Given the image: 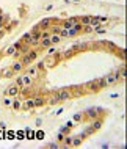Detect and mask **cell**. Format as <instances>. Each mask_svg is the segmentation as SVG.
I'll return each mask as SVG.
<instances>
[{
    "instance_id": "1",
    "label": "cell",
    "mask_w": 127,
    "mask_h": 149,
    "mask_svg": "<svg viewBox=\"0 0 127 149\" xmlns=\"http://www.w3.org/2000/svg\"><path fill=\"white\" fill-rule=\"evenodd\" d=\"M57 94H58L60 102H65V100H68V99H71L74 96V93H71L69 90H61V91H57Z\"/></svg>"
},
{
    "instance_id": "2",
    "label": "cell",
    "mask_w": 127,
    "mask_h": 149,
    "mask_svg": "<svg viewBox=\"0 0 127 149\" xmlns=\"http://www.w3.org/2000/svg\"><path fill=\"white\" fill-rule=\"evenodd\" d=\"M85 88H88V91H89V93H97L99 90H101V85H99L97 80L94 79V80H91V82H88L86 85H85Z\"/></svg>"
},
{
    "instance_id": "3",
    "label": "cell",
    "mask_w": 127,
    "mask_h": 149,
    "mask_svg": "<svg viewBox=\"0 0 127 149\" xmlns=\"http://www.w3.org/2000/svg\"><path fill=\"white\" fill-rule=\"evenodd\" d=\"M50 25H52V19H50V17H46V19H42L41 22H38L39 30H49Z\"/></svg>"
},
{
    "instance_id": "4",
    "label": "cell",
    "mask_w": 127,
    "mask_h": 149,
    "mask_svg": "<svg viewBox=\"0 0 127 149\" xmlns=\"http://www.w3.org/2000/svg\"><path fill=\"white\" fill-rule=\"evenodd\" d=\"M118 82H119V76H118V72H115L113 76H107L105 77V83H107V85H116Z\"/></svg>"
},
{
    "instance_id": "5",
    "label": "cell",
    "mask_w": 127,
    "mask_h": 149,
    "mask_svg": "<svg viewBox=\"0 0 127 149\" xmlns=\"http://www.w3.org/2000/svg\"><path fill=\"white\" fill-rule=\"evenodd\" d=\"M85 113H86V116H88L89 119H96V118H99V113H97V110H96V108H88Z\"/></svg>"
},
{
    "instance_id": "6",
    "label": "cell",
    "mask_w": 127,
    "mask_h": 149,
    "mask_svg": "<svg viewBox=\"0 0 127 149\" xmlns=\"http://www.w3.org/2000/svg\"><path fill=\"white\" fill-rule=\"evenodd\" d=\"M58 60H60V55H55V53H53V55H52V58H49L44 64H46V66H55V63H57Z\"/></svg>"
},
{
    "instance_id": "7",
    "label": "cell",
    "mask_w": 127,
    "mask_h": 149,
    "mask_svg": "<svg viewBox=\"0 0 127 149\" xmlns=\"http://www.w3.org/2000/svg\"><path fill=\"white\" fill-rule=\"evenodd\" d=\"M33 104H35V107H42L44 104H46V99H44L42 96H36L33 99Z\"/></svg>"
},
{
    "instance_id": "8",
    "label": "cell",
    "mask_w": 127,
    "mask_h": 149,
    "mask_svg": "<svg viewBox=\"0 0 127 149\" xmlns=\"http://www.w3.org/2000/svg\"><path fill=\"white\" fill-rule=\"evenodd\" d=\"M118 76H119V80H125L127 79V69H125V64H122L121 69H118Z\"/></svg>"
},
{
    "instance_id": "9",
    "label": "cell",
    "mask_w": 127,
    "mask_h": 149,
    "mask_svg": "<svg viewBox=\"0 0 127 149\" xmlns=\"http://www.w3.org/2000/svg\"><path fill=\"white\" fill-rule=\"evenodd\" d=\"M19 90H21V88L17 86V85H13V86H10V88L6 90V94H8V96H16L17 93H19Z\"/></svg>"
},
{
    "instance_id": "10",
    "label": "cell",
    "mask_w": 127,
    "mask_h": 149,
    "mask_svg": "<svg viewBox=\"0 0 127 149\" xmlns=\"http://www.w3.org/2000/svg\"><path fill=\"white\" fill-rule=\"evenodd\" d=\"M47 102H49L50 105H57V104H60V99H58V94H57V93H53V94H52V96L49 97V100H47Z\"/></svg>"
},
{
    "instance_id": "11",
    "label": "cell",
    "mask_w": 127,
    "mask_h": 149,
    "mask_svg": "<svg viewBox=\"0 0 127 149\" xmlns=\"http://www.w3.org/2000/svg\"><path fill=\"white\" fill-rule=\"evenodd\" d=\"M11 69H13V72H14V74H17V72H21V71L24 69V64H22L21 61H17V63H14L13 66H11Z\"/></svg>"
},
{
    "instance_id": "12",
    "label": "cell",
    "mask_w": 127,
    "mask_h": 149,
    "mask_svg": "<svg viewBox=\"0 0 127 149\" xmlns=\"http://www.w3.org/2000/svg\"><path fill=\"white\" fill-rule=\"evenodd\" d=\"M35 107V104H33V99H27L24 104H22V108L24 110H31Z\"/></svg>"
},
{
    "instance_id": "13",
    "label": "cell",
    "mask_w": 127,
    "mask_h": 149,
    "mask_svg": "<svg viewBox=\"0 0 127 149\" xmlns=\"http://www.w3.org/2000/svg\"><path fill=\"white\" fill-rule=\"evenodd\" d=\"M89 21H91V16H82L80 19H78V22L83 25V27H86V25H89Z\"/></svg>"
},
{
    "instance_id": "14",
    "label": "cell",
    "mask_w": 127,
    "mask_h": 149,
    "mask_svg": "<svg viewBox=\"0 0 127 149\" xmlns=\"http://www.w3.org/2000/svg\"><path fill=\"white\" fill-rule=\"evenodd\" d=\"M33 60L28 57V55H22V60H21V63L24 64V68H27V66H30V63H31Z\"/></svg>"
},
{
    "instance_id": "15",
    "label": "cell",
    "mask_w": 127,
    "mask_h": 149,
    "mask_svg": "<svg viewBox=\"0 0 127 149\" xmlns=\"http://www.w3.org/2000/svg\"><path fill=\"white\" fill-rule=\"evenodd\" d=\"M61 39H63V38H61V36H60L58 33H53V35H50V42H52V44H58Z\"/></svg>"
},
{
    "instance_id": "16",
    "label": "cell",
    "mask_w": 127,
    "mask_h": 149,
    "mask_svg": "<svg viewBox=\"0 0 127 149\" xmlns=\"http://www.w3.org/2000/svg\"><path fill=\"white\" fill-rule=\"evenodd\" d=\"M21 79H22V85H27V86H28V85H31V77L28 76V74H25V76H22Z\"/></svg>"
},
{
    "instance_id": "17",
    "label": "cell",
    "mask_w": 127,
    "mask_h": 149,
    "mask_svg": "<svg viewBox=\"0 0 127 149\" xmlns=\"http://www.w3.org/2000/svg\"><path fill=\"white\" fill-rule=\"evenodd\" d=\"M39 46H41V47H50V46H52L50 38H42L41 42H39Z\"/></svg>"
},
{
    "instance_id": "18",
    "label": "cell",
    "mask_w": 127,
    "mask_h": 149,
    "mask_svg": "<svg viewBox=\"0 0 127 149\" xmlns=\"http://www.w3.org/2000/svg\"><path fill=\"white\" fill-rule=\"evenodd\" d=\"M71 27H72V22H71L69 19H66V21H63V22H61V28H65V30H69Z\"/></svg>"
},
{
    "instance_id": "19",
    "label": "cell",
    "mask_w": 127,
    "mask_h": 149,
    "mask_svg": "<svg viewBox=\"0 0 127 149\" xmlns=\"http://www.w3.org/2000/svg\"><path fill=\"white\" fill-rule=\"evenodd\" d=\"M101 127H102V119L96 118V119H94V124H93V129H94V130H99Z\"/></svg>"
},
{
    "instance_id": "20",
    "label": "cell",
    "mask_w": 127,
    "mask_h": 149,
    "mask_svg": "<svg viewBox=\"0 0 127 149\" xmlns=\"http://www.w3.org/2000/svg\"><path fill=\"white\" fill-rule=\"evenodd\" d=\"M30 38H31V32L25 33V35L22 36V42H25V44H28V46H30Z\"/></svg>"
},
{
    "instance_id": "21",
    "label": "cell",
    "mask_w": 127,
    "mask_h": 149,
    "mask_svg": "<svg viewBox=\"0 0 127 149\" xmlns=\"http://www.w3.org/2000/svg\"><path fill=\"white\" fill-rule=\"evenodd\" d=\"M99 21H101V16H96V17H91V21H89V25H94V27H99Z\"/></svg>"
},
{
    "instance_id": "22",
    "label": "cell",
    "mask_w": 127,
    "mask_h": 149,
    "mask_svg": "<svg viewBox=\"0 0 127 149\" xmlns=\"http://www.w3.org/2000/svg\"><path fill=\"white\" fill-rule=\"evenodd\" d=\"M38 74H39V69H38V68H31V69L28 71V76H30L31 79H35V76H38Z\"/></svg>"
},
{
    "instance_id": "23",
    "label": "cell",
    "mask_w": 127,
    "mask_h": 149,
    "mask_svg": "<svg viewBox=\"0 0 127 149\" xmlns=\"http://www.w3.org/2000/svg\"><path fill=\"white\" fill-rule=\"evenodd\" d=\"M27 55H28V57H30V58H31V60L35 61V60H36V57H38V52H36L35 49H30V52L27 53Z\"/></svg>"
},
{
    "instance_id": "24",
    "label": "cell",
    "mask_w": 127,
    "mask_h": 149,
    "mask_svg": "<svg viewBox=\"0 0 127 149\" xmlns=\"http://www.w3.org/2000/svg\"><path fill=\"white\" fill-rule=\"evenodd\" d=\"M13 74H14V72H13V69L10 68V69H5V71H3V74H2V77H11Z\"/></svg>"
},
{
    "instance_id": "25",
    "label": "cell",
    "mask_w": 127,
    "mask_h": 149,
    "mask_svg": "<svg viewBox=\"0 0 127 149\" xmlns=\"http://www.w3.org/2000/svg\"><path fill=\"white\" fill-rule=\"evenodd\" d=\"M68 33H69V36H77V35H78L80 32H78V30H75L74 27H71V28L68 30Z\"/></svg>"
},
{
    "instance_id": "26",
    "label": "cell",
    "mask_w": 127,
    "mask_h": 149,
    "mask_svg": "<svg viewBox=\"0 0 127 149\" xmlns=\"http://www.w3.org/2000/svg\"><path fill=\"white\" fill-rule=\"evenodd\" d=\"M13 108H14V110L22 108V102H21V100H14V102H13Z\"/></svg>"
},
{
    "instance_id": "27",
    "label": "cell",
    "mask_w": 127,
    "mask_h": 149,
    "mask_svg": "<svg viewBox=\"0 0 127 149\" xmlns=\"http://www.w3.org/2000/svg\"><path fill=\"white\" fill-rule=\"evenodd\" d=\"M60 30H61V25H53L52 30H50V33H52V35H53V33H60Z\"/></svg>"
},
{
    "instance_id": "28",
    "label": "cell",
    "mask_w": 127,
    "mask_h": 149,
    "mask_svg": "<svg viewBox=\"0 0 127 149\" xmlns=\"http://www.w3.org/2000/svg\"><path fill=\"white\" fill-rule=\"evenodd\" d=\"M82 143V138L80 137H75V138H72V146H78Z\"/></svg>"
},
{
    "instance_id": "29",
    "label": "cell",
    "mask_w": 127,
    "mask_h": 149,
    "mask_svg": "<svg viewBox=\"0 0 127 149\" xmlns=\"http://www.w3.org/2000/svg\"><path fill=\"white\" fill-rule=\"evenodd\" d=\"M97 80V83L101 85V88H104V86H107V83H105V77H101V79H96Z\"/></svg>"
},
{
    "instance_id": "30",
    "label": "cell",
    "mask_w": 127,
    "mask_h": 149,
    "mask_svg": "<svg viewBox=\"0 0 127 149\" xmlns=\"http://www.w3.org/2000/svg\"><path fill=\"white\" fill-rule=\"evenodd\" d=\"M58 35L61 36V38H66V36H69V33H68V30H65V28H61Z\"/></svg>"
},
{
    "instance_id": "31",
    "label": "cell",
    "mask_w": 127,
    "mask_h": 149,
    "mask_svg": "<svg viewBox=\"0 0 127 149\" xmlns=\"http://www.w3.org/2000/svg\"><path fill=\"white\" fill-rule=\"evenodd\" d=\"M65 146H72V138L71 137H66L65 138Z\"/></svg>"
},
{
    "instance_id": "32",
    "label": "cell",
    "mask_w": 127,
    "mask_h": 149,
    "mask_svg": "<svg viewBox=\"0 0 127 149\" xmlns=\"http://www.w3.org/2000/svg\"><path fill=\"white\" fill-rule=\"evenodd\" d=\"M14 52H16V47H14V46H11V47L6 50V53H8V55H13Z\"/></svg>"
},
{
    "instance_id": "33",
    "label": "cell",
    "mask_w": 127,
    "mask_h": 149,
    "mask_svg": "<svg viewBox=\"0 0 127 149\" xmlns=\"http://www.w3.org/2000/svg\"><path fill=\"white\" fill-rule=\"evenodd\" d=\"M72 53H74V49H71V50H68V52L65 53V57L68 58V57H71V55H72Z\"/></svg>"
},
{
    "instance_id": "34",
    "label": "cell",
    "mask_w": 127,
    "mask_h": 149,
    "mask_svg": "<svg viewBox=\"0 0 127 149\" xmlns=\"http://www.w3.org/2000/svg\"><path fill=\"white\" fill-rule=\"evenodd\" d=\"M47 52H49V55H53L57 50H55V47H49V50H47Z\"/></svg>"
},
{
    "instance_id": "35",
    "label": "cell",
    "mask_w": 127,
    "mask_h": 149,
    "mask_svg": "<svg viewBox=\"0 0 127 149\" xmlns=\"http://www.w3.org/2000/svg\"><path fill=\"white\" fill-rule=\"evenodd\" d=\"M93 28H91V25H86L85 27V28H83V32H86V33H89V32H91Z\"/></svg>"
},
{
    "instance_id": "36",
    "label": "cell",
    "mask_w": 127,
    "mask_h": 149,
    "mask_svg": "<svg viewBox=\"0 0 127 149\" xmlns=\"http://www.w3.org/2000/svg\"><path fill=\"white\" fill-rule=\"evenodd\" d=\"M47 147H52L53 149V147H58V144L57 143H50V144H47Z\"/></svg>"
},
{
    "instance_id": "37",
    "label": "cell",
    "mask_w": 127,
    "mask_h": 149,
    "mask_svg": "<svg viewBox=\"0 0 127 149\" xmlns=\"http://www.w3.org/2000/svg\"><path fill=\"white\" fill-rule=\"evenodd\" d=\"M107 46H108V47H110V49H116V46H115L113 42H107Z\"/></svg>"
},
{
    "instance_id": "38",
    "label": "cell",
    "mask_w": 127,
    "mask_h": 149,
    "mask_svg": "<svg viewBox=\"0 0 127 149\" xmlns=\"http://www.w3.org/2000/svg\"><path fill=\"white\" fill-rule=\"evenodd\" d=\"M5 105L10 107V105H11V100H10V99H5Z\"/></svg>"
},
{
    "instance_id": "39",
    "label": "cell",
    "mask_w": 127,
    "mask_h": 149,
    "mask_svg": "<svg viewBox=\"0 0 127 149\" xmlns=\"http://www.w3.org/2000/svg\"><path fill=\"white\" fill-rule=\"evenodd\" d=\"M74 119H75V121H82V116H80V115H75Z\"/></svg>"
},
{
    "instance_id": "40",
    "label": "cell",
    "mask_w": 127,
    "mask_h": 149,
    "mask_svg": "<svg viewBox=\"0 0 127 149\" xmlns=\"http://www.w3.org/2000/svg\"><path fill=\"white\" fill-rule=\"evenodd\" d=\"M2 27H3V24H2V17H0V30H2Z\"/></svg>"
},
{
    "instance_id": "41",
    "label": "cell",
    "mask_w": 127,
    "mask_h": 149,
    "mask_svg": "<svg viewBox=\"0 0 127 149\" xmlns=\"http://www.w3.org/2000/svg\"><path fill=\"white\" fill-rule=\"evenodd\" d=\"M72 2H74V3H78V2H80V0H72Z\"/></svg>"
},
{
    "instance_id": "42",
    "label": "cell",
    "mask_w": 127,
    "mask_h": 149,
    "mask_svg": "<svg viewBox=\"0 0 127 149\" xmlns=\"http://www.w3.org/2000/svg\"><path fill=\"white\" fill-rule=\"evenodd\" d=\"M0 17H2V11H0Z\"/></svg>"
},
{
    "instance_id": "43",
    "label": "cell",
    "mask_w": 127,
    "mask_h": 149,
    "mask_svg": "<svg viewBox=\"0 0 127 149\" xmlns=\"http://www.w3.org/2000/svg\"><path fill=\"white\" fill-rule=\"evenodd\" d=\"M0 77H2V74H0Z\"/></svg>"
}]
</instances>
